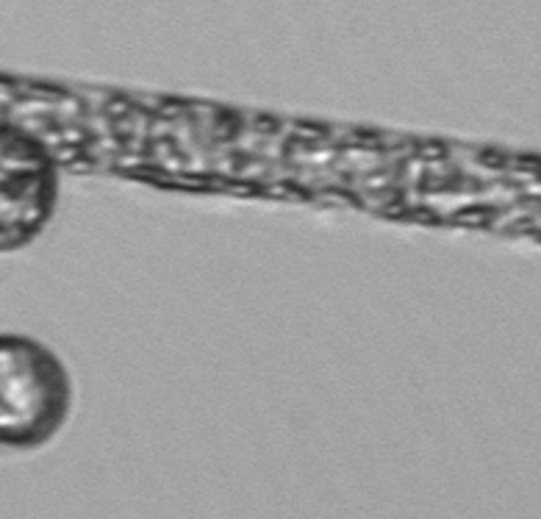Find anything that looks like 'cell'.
Returning <instances> with one entry per match:
<instances>
[{
	"mask_svg": "<svg viewBox=\"0 0 541 519\" xmlns=\"http://www.w3.org/2000/svg\"><path fill=\"white\" fill-rule=\"evenodd\" d=\"M73 378L45 341L0 333V447L34 450L56 439L73 411Z\"/></svg>",
	"mask_w": 541,
	"mask_h": 519,
	"instance_id": "6da1fadb",
	"label": "cell"
},
{
	"mask_svg": "<svg viewBox=\"0 0 541 519\" xmlns=\"http://www.w3.org/2000/svg\"><path fill=\"white\" fill-rule=\"evenodd\" d=\"M59 206V167L45 144L0 125V253L28 247Z\"/></svg>",
	"mask_w": 541,
	"mask_h": 519,
	"instance_id": "7a4b0ae2",
	"label": "cell"
}]
</instances>
